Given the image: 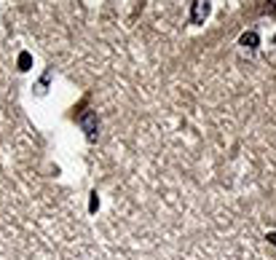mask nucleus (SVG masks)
<instances>
[{"label":"nucleus","instance_id":"1","mask_svg":"<svg viewBox=\"0 0 276 260\" xmlns=\"http://www.w3.org/2000/svg\"><path fill=\"white\" fill-rule=\"evenodd\" d=\"M81 126H83V131H86V139H89V142H94L97 134H100V131H97V129H100V121H97V116L91 110H86L81 116Z\"/></svg>","mask_w":276,"mask_h":260},{"label":"nucleus","instance_id":"2","mask_svg":"<svg viewBox=\"0 0 276 260\" xmlns=\"http://www.w3.org/2000/svg\"><path fill=\"white\" fill-rule=\"evenodd\" d=\"M209 11H212V3L209 0H193V14H190V22L193 24H204L209 16Z\"/></svg>","mask_w":276,"mask_h":260},{"label":"nucleus","instance_id":"3","mask_svg":"<svg viewBox=\"0 0 276 260\" xmlns=\"http://www.w3.org/2000/svg\"><path fill=\"white\" fill-rule=\"evenodd\" d=\"M239 46H241V49H249V51H252V49H258V46H260V38H258V32H255V30H249V32H241V38H239Z\"/></svg>","mask_w":276,"mask_h":260},{"label":"nucleus","instance_id":"4","mask_svg":"<svg viewBox=\"0 0 276 260\" xmlns=\"http://www.w3.org/2000/svg\"><path fill=\"white\" fill-rule=\"evenodd\" d=\"M30 67H32V57L27 51H22V54H19V70H30Z\"/></svg>","mask_w":276,"mask_h":260},{"label":"nucleus","instance_id":"5","mask_svg":"<svg viewBox=\"0 0 276 260\" xmlns=\"http://www.w3.org/2000/svg\"><path fill=\"white\" fill-rule=\"evenodd\" d=\"M100 209V198H97V191L91 193V201H89V212H97Z\"/></svg>","mask_w":276,"mask_h":260},{"label":"nucleus","instance_id":"6","mask_svg":"<svg viewBox=\"0 0 276 260\" xmlns=\"http://www.w3.org/2000/svg\"><path fill=\"white\" fill-rule=\"evenodd\" d=\"M266 239H268V244H274V247H276V231H271Z\"/></svg>","mask_w":276,"mask_h":260},{"label":"nucleus","instance_id":"7","mask_svg":"<svg viewBox=\"0 0 276 260\" xmlns=\"http://www.w3.org/2000/svg\"><path fill=\"white\" fill-rule=\"evenodd\" d=\"M271 43H274V46H276V35H274V41H271Z\"/></svg>","mask_w":276,"mask_h":260}]
</instances>
